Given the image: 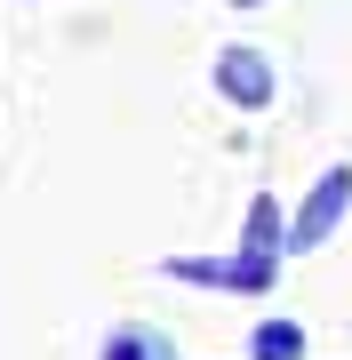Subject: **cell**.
I'll use <instances>...</instances> for the list:
<instances>
[{"label":"cell","instance_id":"1","mask_svg":"<svg viewBox=\"0 0 352 360\" xmlns=\"http://www.w3.org/2000/svg\"><path fill=\"white\" fill-rule=\"evenodd\" d=\"M344 217H352V160L320 168V176L304 184V200L280 217V248H296V257H304V248H320V240H328V232H337Z\"/></svg>","mask_w":352,"mask_h":360},{"label":"cell","instance_id":"2","mask_svg":"<svg viewBox=\"0 0 352 360\" xmlns=\"http://www.w3.org/2000/svg\"><path fill=\"white\" fill-rule=\"evenodd\" d=\"M216 96L240 104V112H264V104H273V65H264V49H224L216 56Z\"/></svg>","mask_w":352,"mask_h":360},{"label":"cell","instance_id":"3","mask_svg":"<svg viewBox=\"0 0 352 360\" xmlns=\"http://www.w3.org/2000/svg\"><path fill=\"white\" fill-rule=\"evenodd\" d=\"M240 257H256V264H280V200H273V193H256V200H248Z\"/></svg>","mask_w":352,"mask_h":360},{"label":"cell","instance_id":"4","mask_svg":"<svg viewBox=\"0 0 352 360\" xmlns=\"http://www.w3.org/2000/svg\"><path fill=\"white\" fill-rule=\"evenodd\" d=\"M248 360H304V328L296 321H264L248 336Z\"/></svg>","mask_w":352,"mask_h":360},{"label":"cell","instance_id":"5","mask_svg":"<svg viewBox=\"0 0 352 360\" xmlns=\"http://www.w3.org/2000/svg\"><path fill=\"white\" fill-rule=\"evenodd\" d=\"M233 8H264V0H233Z\"/></svg>","mask_w":352,"mask_h":360}]
</instances>
